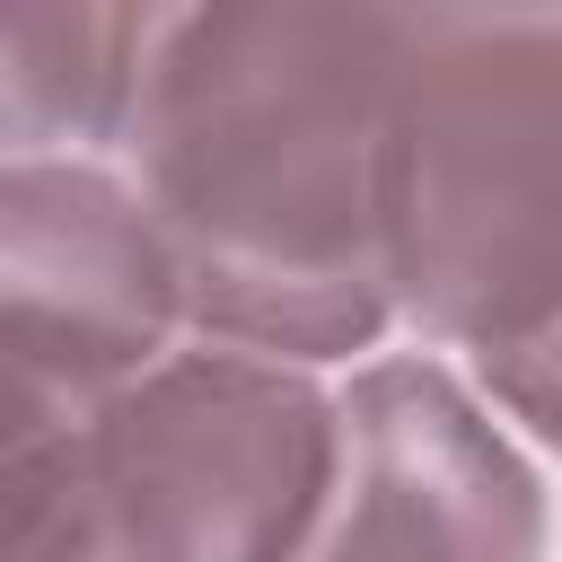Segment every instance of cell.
I'll return each mask as SVG.
<instances>
[{
    "instance_id": "cell-1",
    "label": "cell",
    "mask_w": 562,
    "mask_h": 562,
    "mask_svg": "<svg viewBox=\"0 0 562 562\" xmlns=\"http://www.w3.org/2000/svg\"><path fill=\"white\" fill-rule=\"evenodd\" d=\"M404 9L220 0L158 9L123 158L176 325L255 360H342L395 316L386 97Z\"/></svg>"
},
{
    "instance_id": "cell-2",
    "label": "cell",
    "mask_w": 562,
    "mask_h": 562,
    "mask_svg": "<svg viewBox=\"0 0 562 562\" xmlns=\"http://www.w3.org/2000/svg\"><path fill=\"white\" fill-rule=\"evenodd\" d=\"M386 290L553 430L562 9H404L386 97Z\"/></svg>"
},
{
    "instance_id": "cell-3",
    "label": "cell",
    "mask_w": 562,
    "mask_h": 562,
    "mask_svg": "<svg viewBox=\"0 0 562 562\" xmlns=\"http://www.w3.org/2000/svg\"><path fill=\"white\" fill-rule=\"evenodd\" d=\"M88 465L123 562H299L334 395L255 351H158L88 404Z\"/></svg>"
},
{
    "instance_id": "cell-4",
    "label": "cell",
    "mask_w": 562,
    "mask_h": 562,
    "mask_svg": "<svg viewBox=\"0 0 562 562\" xmlns=\"http://www.w3.org/2000/svg\"><path fill=\"white\" fill-rule=\"evenodd\" d=\"M299 562H544V474L439 360H369Z\"/></svg>"
},
{
    "instance_id": "cell-5",
    "label": "cell",
    "mask_w": 562,
    "mask_h": 562,
    "mask_svg": "<svg viewBox=\"0 0 562 562\" xmlns=\"http://www.w3.org/2000/svg\"><path fill=\"white\" fill-rule=\"evenodd\" d=\"M176 334L158 237L105 167L9 158L0 167V386L97 404L140 378Z\"/></svg>"
},
{
    "instance_id": "cell-6",
    "label": "cell",
    "mask_w": 562,
    "mask_h": 562,
    "mask_svg": "<svg viewBox=\"0 0 562 562\" xmlns=\"http://www.w3.org/2000/svg\"><path fill=\"white\" fill-rule=\"evenodd\" d=\"M158 9H0V167L123 132Z\"/></svg>"
},
{
    "instance_id": "cell-7",
    "label": "cell",
    "mask_w": 562,
    "mask_h": 562,
    "mask_svg": "<svg viewBox=\"0 0 562 562\" xmlns=\"http://www.w3.org/2000/svg\"><path fill=\"white\" fill-rule=\"evenodd\" d=\"M0 562H123L70 395L0 386Z\"/></svg>"
}]
</instances>
